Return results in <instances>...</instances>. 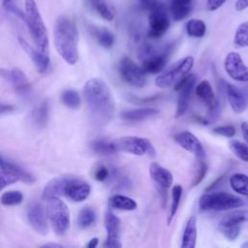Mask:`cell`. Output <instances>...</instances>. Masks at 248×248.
Returning <instances> with one entry per match:
<instances>
[{"label": "cell", "instance_id": "cell-1", "mask_svg": "<svg viewBox=\"0 0 248 248\" xmlns=\"http://www.w3.org/2000/svg\"><path fill=\"white\" fill-rule=\"evenodd\" d=\"M83 93L95 121L102 124L110 121L114 114L115 102L108 85L100 78H92L85 82Z\"/></svg>", "mask_w": 248, "mask_h": 248}, {"label": "cell", "instance_id": "cell-2", "mask_svg": "<svg viewBox=\"0 0 248 248\" xmlns=\"http://www.w3.org/2000/svg\"><path fill=\"white\" fill-rule=\"evenodd\" d=\"M54 45L59 55L70 65L78 59V32L74 19L67 16H59L53 27Z\"/></svg>", "mask_w": 248, "mask_h": 248}, {"label": "cell", "instance_id": "cell-3", "mask_svg": "<svg viewBox=\"0 0 248 248\" xmlns=\"http://www.w3.org/2000/svg\"><path fill=\"white\" fill-rule=\"evenodd\" d=\"M25 23L32 36L33 42L40 51L48 54L49 44L46 25L35 0H25Z\"/></svg>", "mask_w": 248, "mask_h": 248}, {"label": "cell", "instance_id": "cell-4", "mask_svg": "<svg viewBox=\"0 0 248 248\" xmlns=\"http://www.w3.org/2000/svg\"><path fill=\"white\" fill-rule=\"evenodd\" d=\"M244 201L231 193L208 191L199 200V208L204 211H225L239 208Z\"/></svg>", "mask_w": 248, "mask_h": 248}, {"label": "cell", "instance_id": "cell-5", "mask_svg": "<svg viewBox=\"0 0 248 248\" xmlns=\"http://www.w3.org/2000/svg\"><path fill=\"white\" fill-rule=\"evenodd\" d=\"M46 201V216L54 232L64 235L68 232L71 223L70 211L67 204L59 197H51Z\"/></svg>", "mask_w": 248, "mask_h": 248}, {"label": "cell", "instance_id": "cell-6", "mask_svg": "<svg viewBox=\"0 0 248 248\" xmlns=\"http://www.w3.org/2000/svg\"><path fill=\"white\" fill-rule=\"evenodd\" d=\"M194 57L191 55L185 56L172 65L165 68L155 78V84L159 88H169L174 85L179 79L188 75L194 66Z\"/></svg>", "mask_w": 248, "mask_h": 248}, {"label": "cell", "instance_id": "cell-7", "mask_svg": "<svg viewBox=\"0 0 248 248\" xmlns=\"http://www.w3.org/2000/svg\"><path fill=\"white\" fill-rule=\"evenodd\" d=\"M113 143L117 152L122 151L137 156L148 155L154 157L156 155L154 145L146 138L137 136H124L114 140Z\"/></svg>", "mask_w": 248, "mask_h": 248}, {"label": "cell", "instance_id": "cell-8", "mask_svg": "<svg viewBox=\"0 0 248 248\" xmlns=\"http://www.w3.org/2000/svg\"><path fill=\"white\" fill-rule=\"evenodd\" d=\"M170 27V19L167 9L163 3L157 2L149 9L147 37L149 39H159L165 35Z\"/></svg>", "mask_w": 248, "mask_h": 248}, {"label": "cell", "instance_id": "cell-9", "mask_svg": "<svg viewBox=\"0 0 248 248\" xmlns=\"http://www.w3.org/2000/svg\"><path fill=\"white\" fill-rule=\"evenodd\" d=\"M119 74L121 78L134 87H143L146 83L145 73L141 66L138 65L128 56L121 58L119 62Z\"/></svg>", "mask_w": 248, "mask_h": 248}, {"label": "cell", "instance_id": "cell-10", "mask_svg": "<svg viewBox=\"0 0 248 248\" xmlns=\"http://www.w3.org/2000/svg\"><path fill=\"white\" fill-rule=\"evenodd\" d=\"M197 82V78L194 74H188L179 79L174 84V90L178 93L177 96V105L175 117L179 118L185 114L188 109L190 97L192 91L194 90Z\"/></svg>", "mask_w": 248, "mask_h": 248}, {"label": "cell", "instance_id": "cell-11", "mask_svg": "<svg viewBox=\"0 0 248 248\" xmlns=\"http://www.w3.org/2000/svg\"><path fill=\"white\" fill-rule=\"evenodd\" d=\"M224 69L233 80L248 82V66L244 64L239 53L235 51L229 52L225 57Z\"/></svg>", "mask_w": 248, "mask_h": 248}, {"label": "cell", "instance_id": "cell-12", "mask_svg": "<svg viewBox=\"0 0 248 248\" xmlns=\"http://www.w3.org/2000/svg\"><path fill=\"white\" fill-rule=\"evenodd\" d=\"M195 92L199 99L208 108L210 118L214 119L217 117L220 111V103L215 97L211 83L206 79L202 80L197 84Z\"/></svg>", "mask_w": 248, "mask_h": 248}, {"label": "cell", "instance_id": "cell-13", "mask_svg": "<svg viewBox=\"0 0 248 248\" xmlns=\"http://www.w3.org/2000/svg\"><path fill=\"white\" fill-rule=\"evenodd\" d=\"M225 94L233 112L241 113L246 110L248 108V89L226 82Z\"/></svg>", "mask_w": 248, "mask_h": 248}, {"label": "cell", "instance_id": "cell-14", "mask_svg": "<svg viewBox=\"0 0 248 248\" xmlns=\"http://www.w3.org/2000/svg\"><path fill=\"white\" fill-rule=\"evenodd\" d=\"M91 193V186L77 177L68 176L66 184L64 186L63 195L73 202H80L85 201Z\"/></svg>", "mask_w": 248, "mask_h": 248}, {"label": "cell", "instance_id": "cell-15", "mask_svg": "<svg viewBox=\"0 0 248 248\" xmlns=\"http://www.w3.org/2000/svg\"><path fill=\"white\" fill-rule=\"evenodd\" d=\"M105 228L107 239L104 242V247L120 248L122 246L119 238L120 220L111 210H107L105 213Z\"/></svg>", "mask_w": 248, "mask_h": 248}, {"label": "cell", "instance_id": "cell-16", "mask_svg": "<svg viewBox=\"0 0 248 248\" xmlns=\"http://www.w3.org/2000/svg\"><path fill=\"white\" fill-rule=\"evenodd\" d=\"M27 220L30 226L40 234H46L48 231L46 211L39 202H33L27 208Z\"/></svg>", "mask_w": 248, "mask_h": 248}, {"label": "cell", "instance_id": "cell-17", "mask_svg": "<svg viewBox=\"0 0 248 248\" xmlns=\"http://www.w3.org/2000/svg\"><path fill=\"white\" fill-rule=\"evenodd\" d=\"M175 142L186 151L194 154L196 158H205V152L200 140L189 131H181L174 136Z\"/></svg>", "mask_w": 248, "mask_h": 248}, {"label": "cell", "instance_id": "cell-18", "mask_svg": "<svg viewBox=\"0 0 248 248\" xmlns=\"http://www.w3.org/2000/svg\"><path fill=\"white\" fill-rule=\"evenodd\" d=\"M170 51V46L164 47L157 53H154L147 58L141 60V68L145 74H160L167 65L169 53Z\"/></svg>", "mask_w": 248, "mask_h": 248}, {"label": "cell", "instance_id": "cell-19", "mask_svg": "<svg viewBox=\"0 0 248 248\" xmlns=\"http://www.w3.org/2000/svg\"><path fill=\"white\" fill-rule=\"evenodd\" d=\"M8 81H10L16 92L22 98H27L31 92V85L26 75L19 68H13L9 70Z\"/></svg>", "mask_w": 248, "mask_h": 248}, {"label": "cell", "instance_id": "cell-20", "mask_svg": "<svg viewBox=\"0 0 248 248\" xmlns=\"http://www.w3.org/2000/svg\"><path fill=\"white\" fill-rule=\"evenodd\" d=\"M18 43L20 44L22 48L30 55L37 70L40 73H46L48 70L49 65H50V59H49L48 54L44 53V52L40 51L39 49L32 47L29 45V43L20 36L18 37Z\"/></svg>", "mask_w": 248, "mask_h": 248}, {"label": "cell", "instance_id": "cell-21", "mask_svg": "<svg viewBox=\"0 0 248 248\" xmlns=\"http://www.w3.org/2000/svg\"><path fill=\"white\" fill-rule=\"evenodd\" d=\"M149 175L161 189H168L172 185L173 176L171 172L156 162L150 164Z\"/></svg>", "mask_w": 248, "mask_h": 248}, {"label": "cell", "instance_id": "cell-22", "mask_svg": "<svg viewBox=\"0 0 248 248\" xmlns=\"http://www.w3.org/2000/svg\"><path fill=\"white\" fill-rule=\"evenodd\" d=\"M91 36L96 40V42L104 48H110L114 45V35L113 33L106 27L89 25L88 27Z\"/></svg>", "mask_w": 248, "mask_h": 248}, {"label": "cell", "instance_id": "cell-23", "mask_svg": "<svg viewBox=\"0 0 248 248\" xmlns=\"http://www.w3.org/2000/svg\"><path fill=\"white\" fill-rule=\"evenodd\" d=\"M160 113L159 109L155 108H140L121 112V117L128 121H142L152 118Z\"/></svg>", "mask_w": 248, "mask_h": 248}, {"label": "cell", "instance_id": "cell-24", "mask_svg": "<svg viewBox=\"0 0 248 248\" xmlns=\"http://www.w3.org/2000/svg\"><path fill=\"white\" fill-rule=\"evenodd\" d=\"M197 218L195 216H191L184 228L182 239H181V247L182 248H194L197 242Z\"/></svg>", "mask_w": 248, "mask_h": 248}, {"label": "cell", "instance_id": "cell-25", "mask_svg": "<svg viewBox=\"0 0 248 248\" xmlns=\"http://www.w3.org/2000/svg\"><path fill=\"white\" fill-rule=\"evenodd\" d=\"M49 116V103L45 100L38 104L31 112V119L37 128H44Z\"/></svg>", "mask_w": 248, "mask_h": 248}, {"label": "cell", "instance_id": "cell-26", "mask_svg": "<svg viewBox=\"0 0 248 248\" xmlns=\"http://www.w3.org/2000/svg\"><path fill=\"white\" fill-rule=\"evenodd\" d=\"M68 176H61L52 178L44 188L42 192V199L47 200L51 197H60L63 195L64 186L66 184Z\"/></svg>", "mask_w": 248, "mask_h": 248}, {"label": "cell", "instance_id": "cell-27", "mask_svg": "<svg viewBox=\"0 0 248 248\" xmlns=\"http://www.w3.org/2000/svg\"><path fill=\"white\" fill-rule=\"evenodd\" d=\"M193 8V0H172L170 14L175 21H180L187 17Z\"/></svg>", "mask_w": 248, "mask_h": 248}, {"label": "cell", "instance_id": "cell-28", "mask_svg": "<svg viewBox=\"0 0 248 248\" xmlns=\"http://www.w3.org/2000/svg\"><path fill=\"white\" fill-rule=\"evenodd\" d=\"M108 204L113 209L124 211H133L138 207V203L134 199L120 194L111 196L108 200Z\"/></svg>", "mask_w": 248, "mask_h": 248}, {"label": "cell", "instance_id": "cell-29", "mask_svg": "<svg viewBox=\"0 0 248 248\" xmlns=\"http://www.w3.org/2000/svg\"><path fill=\"white\" fill-rule=\"evenodd\" d=\"M0 169L5 171L16 174L19 178V180H21L25 183H30L33 180V175L31 173H29L28 171L19 168L18 166L5 160L1 155H0Z\"/></svg>", "mask_w": 248, "mask_h": 248}, {"label": "cell", "instance_id": "cell-30", "mask_svg": "<svg viewBox=\"0 0 248 248\" xmlns=\"http://www.w3.org/2000/svg\"><path fill=\"white\" fill-rule=\"evenodd\" d=\"M244 222H248V209H235L221 219L220 228L240 225Z\"/></svg>", "mask_w": 248, "mask_h": 248}, {"label": "cell", "instance_id": "cell-31", "mask_svg": "<svg viewBox=\"0 0 248 248\" xmlns=\"http://www.w3.org/2000/svg\"><path fill=\"white\" fill-rule=\"evenodd\" d=\"M92 151L101 156H108L117 152L113 140H108L105 139L94 140L90 143Z\"/></svg>", "mask_w": 248, "mask_h": 248}, {"label": "cell", "instance_id": "cell-32", "mask_svg": "<svg viewBox=\"0 0 248 248\" xmlns=\"http://www.w3.org/2000/svg\"><path fill=\"white\" fill-rule=\"evenodd\" d=\"M231 188L239 195L248 197V175L241 172H235L230 176Z\"/></svg>", "mask_w": 248, "mask_h": 248}, {"label": "cell", "instance_id": "cell-33", "mask_svg": "<svg viewBox=\"0 0 248 248\" xmlns=\"http://www.w3.org/2000/svg\"><path fill=\"white\" fill-rule=\"evenodd\" d=\"M96 219H97V214L95 210L90 206H85L79 211L78 215V219H77L78 226L80 229H88L95 224Z\"/></svg>", "mask_w": 248, "mask_h": 248}, {"label": "cell", "instance_id": "cell-34", "mask_svg": "<svg viewBox=\"0 0 248 248\" xmlns=\"http://www.w3.org/2000/svg\"><path fill=\"white\" fill-rule=\"evenodd\" d=\"M186 32L190 37L202 38L205 35L206 25L202 19L191 18L186 23Z\"/></svg>", "mask_w": 248, "mask_h": 248}, {"label": "cell", "instance_id": "cell-35", "mask_svg": "<svg viewBox=\"0 0 248 248\" xmlns=\"http://www.w3.org/2000/svg\"><path fill=\"white\" fill-rule=\"evenodd\" d=\"M182 194H183V189L182 186L179 184H175L174 186H172L171 188V203H170V214H169V218H168V225H170L171 223V221L173 220L174 216L176 215L181 198H182Z\"/></svg>", "mask_w": 248, "mask_h": 248}, {"label": "cell", "instance_id": "cell-36", "mask_svg": "<svg viewBox=\"0 0 248 248\" xmlns=\"http://www.w3.org/2000/svg\"><path fill=\"white\" fill-rule=\"evenodd\" d=\"M88 4L92 7L95 12H97L104 19L108 21H111L114 17L113 12L107 4L106 0H87Z\"/></svg>", "mask_w": 248, "mask_h": 248}, {"label": "cell", "instance_id": "cell-37", "mask_svg": "<svg viewBox=\"0 0 248 248\" xmlns=\"http://www.w3.org/2000/svg\"><path fill=\"white\" fill-rule=\"evenodd\" d=\"M62 103L72 109H77L80 107V96L75 89H66L61 94Z\"/></svg>", "mask_w": 248, "mask_h": 248}, {"label": "cell", "instance_id": "cell-38", "mask_svg": "<svg viewBox=\"0 0 248 248\" xmlns=\"http://www.w3.org/2000/svg\"><path fill=\"white\" fill-rule=\"evenodd\" d=\"M229 147L231 151L239 160L248 163V143L239 140H231L229 141Z\"/></svg>", "mask_w": 248, "mask_h": 248}, {"label": "cell", "instance_id": "cell-39", "mask_svg": "<svg viewBox=\"0 0 248 248\" xmlns=\"http://www.w3.org/2000/svg\"><path fill=\"white\" fill-rule=\"evenodd\" d=\"M233 45L237 48L248 46V21L238 25L233 36Z\"/></svg>", "mask_w": 248, "mask_h": 248}, {"label": "cell", "instance_id": "cell-40", "mask_svg": "<svg viewBox=\"0 0 248 248\" xmlns=\"http://www.w3.org/2000/svg\"><path fill=\"white\" fill-rule=\"evenodd\" d=\"M23 201V194L19 191H8L5 192L1 198L0 202L4 205L12 206V205H17L21 203Z\"/></svg>", "mask_w": 248, "mask_h": 248}, {"label": "cell", "instance_id": "cell-41", "mask_svg": "<svg viewBox=\"0 0 248 248\" xmlns=\"http://www.w3.org/2000/svg\"><path fill=\"white\" fill-rule=\"evenodd\" d=\"M206 173H207V164L204 161V158H202V159H198L197 158L192 185L197 186L198 184H200L203 180V178L205 177Z\"/></svg>", "mask_w": 248, "mask_h": 248}, {"label": "cell", "instance_id": "cell-42", "mask_svg": "<svg viewBox=\"0 0 248 248\" xmlns=\"http://www.w3.org/2000/svg\"><path fill=\"white\" fill-rule=\"evenodd\" d=\"M110 175H111V170L108 166L103 164L96 166L93 171L94 178L100 182L107 181L110 177Z\"/></svg>", "mask_w": 248, "mask_h": 248}, {"label": "cell", "instance_id": "cell-43", "mask_svg": "<svg viewBox=\"0 0 248 248\" xmlns=\"http://www.w3.org/2000/svg\"><path fill=\"white\" fill-rule=\"evenodd\" d=\"M18 180L19 178L16 174L5 171L0 169V191H2L8 185H11Z\"/></svg>", "mask_w": 248, "mask_h": 248}, {"label": "cell", "instance_id": "cell-44", "mask_svg": "<svg viewBox=\"0 0 248 248\" xmlns=\"http://www.w3.org/2000/svg\"><path fill=\"white\" fill-rule=\"evenodd\" d=\"M221 231L223 232V234L226 236L229 240H234L236 239L240 234V225H233L229 227H222Z\"/></svg>", "mask_w": 248, "mask_h": 248}, {"label": "cell", "instance_id": "cell-45", "mask_svg": "<svg viewBox=\"0 0 248 248\" xmlns=\"http://www.w3.org/2000/svg\"><path fill=\"white\" fill-rule=\"evenodd\" d=\"M213 133L219 136H223L226 138H232L236 131L235 128L232 125H223V126H217L213 128Z\"/></svg>", "mask_w": 248, "mask_h": 248}, {"label": "cell", "instance_id": "cell-46", "mask_svg": "<svg viewBox=\"0 0 248 248\" xmlns=\"http://www.w3.org/2000/svg\"><path fill=\"white\" fill-rule=\"evenodd\" d=\"M227 0H206L205 8L209 12H214L221 8Z\"/></svg>", "mask_w": 248, "mask_h": 248}, {"label": "cell", "instance_id": "cell-47", "mask_svg": "<svg viewBox=\"0 0 248 248\" xmlns=\"http://www.w3.org/2000/svg\"><path fill=\"white\" fill-rule=\"evenodd\" d=\"M248 8V0H236L235 5H234V9L237 12H241L245 9Z\"/></svg>", "mask_w": 248, "mask_h": 248}, {"label": "cell", "instance_id": "cell-48", "mask_svg": "<svg viewBox=\"0 0 248 248\" xmlns=\"http://www.w3.org/2000/svg\"><path fill=\"white\" fill-rule=\"evenodd\" d=\"M224 177H225V176L222 175V176H219L218 178H216L211 184L208 185V187L205 189V191H206V192H208V191H213V189H215L219 184H221V183L224 181V179H225Z\"/></svg>", "mask_w": 248, "mask_h": 248}, {"label": "cell", "instance_id": "cell-49", "mask_svg": "<svg viewBox=\"0 0 248 248\" xmlns=\"http://www.w3.org/2000/svg\"><path fill=\"white\" fill-rule=\"evenodd\" d=\"M14 106L9 105V104H4V103H0V115L1 114H5L8 113L10 111L14 110Z\"/></svg>", "mask_w": 248, "mask_h": 248}, {"label": "cell", "instance_id": "cell-50", "mask_svg": "<svg viewBox=\"0 0 248 248\" xmlns=\"http://www.w3.org/2000/svg\"><path fill=\"white\" fill-rule=\"evenodd\" d=\"M240 129H241V133H242V136H243L245 141L248 143V123L247 122L241 123Z\"/></svg>", "mask_w": 248, "mask_h": 248}, {"label": "cell", "instance_id": "cell-51", "mask_svg": "<svg viewBox=\"0 0 248 248\" xmlns=\"http://www.w3.org/2000/svg\"><path fill=\"white\" fill-rule=\"evenodd\" d=\"M140 3L142 4V6L146 9H150L151 7H153L157 2H159L158 0H140Z\"/></svg>", "mask_w": 248, "mask_h": 248}, {"label": "cell", "instance_id": "cell-52", "mask_svg": "<svg viewBox=\"0 0 248 248\" xmlns=\"http://www.w3.org/2000/svg\"><path fill=\"white\" fill-rule=\"evenodd\" d=\"M98 243H99L98 237H93V238H91V239L89 240V242L86 244V247H88V248H95V247L98 245Z\"/></svg>", "mask_w": 248, "mask_h": 248}, {"label": "cell", "instance_id": "cell-53", "mask_svg": "<svg viewBox=\"0 0 248 248\" xmlns=\"http://www.w3.org/2000/svg\"><path fill=\"white\" fill-rule=\"evenodd\" d=\"M42 247H52V248H54V247H62V245L61 244H57V243H46V244H44Z\"/></svg>", "mask_w": 248, "mask_h": 248}, {"label": "cell", "instance_id": "cell-54", "mask_svg": "<svg viewBox=\"0 0 248 248\" xmlns=\"http://www.w3.org/2000/svg\"><path fill=\"white\" fill-rule=\"evenodd\" d=\"M241 246H242V247H248V240H247L245 243H243Z\"/></svg>", "mask_w": 248, "mask_h": 248}, {"label": "cell", "instance_id": "cell-55", "mask_svg": "<svg viewBox=\"0 0 248 248\" xmlns=\"http://www.w3.org/2000/svg\"><path fill=\"white\" fill-rule=\"evenodd\" d=\"M12 0H2V3L3 4H6V3H9V2H11Z\"/></svg>", "mask_w": 248, "mask_h": 248}]
</instances>
